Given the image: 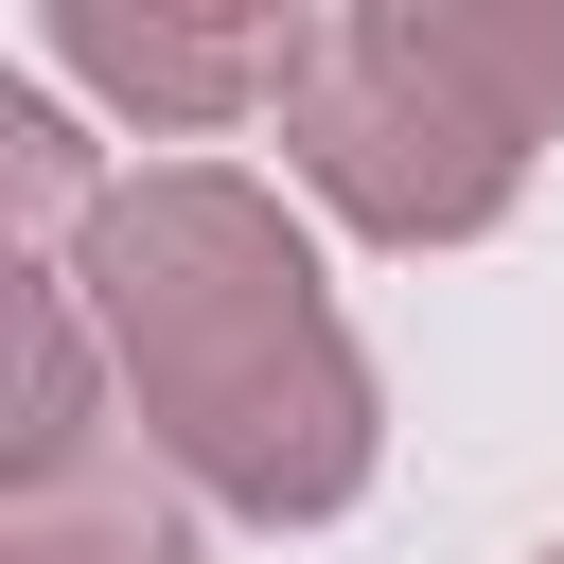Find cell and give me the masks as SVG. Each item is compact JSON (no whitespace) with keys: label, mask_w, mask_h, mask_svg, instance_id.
Here are the masks:
<instances>
[{"label":"cell","mask_w":564,"mask_h":564,"mask_svg":"<svg viewBox=\"0 0 564 564\" xmlns=\"http://www.w3.org/2000/svg\"><path fill=\"white\" fill-rule=\"evenodd\" d=\"M0 564H194V494H176V476H141V458L106 441L88 476L0 494Z\"/></svg>","instance_id":"obj_4"},{"label":"cell","mask_w":564,"mask_h":564,"mask_svg":"<svg viewBox=\"0 0 564 564\" xmlns=\"http://www.w3.org/2000/svg\"><path fill=\"white\" fill-rule=\"evenodd\" d=\"M70 300L123 370V423L159 441L176 494L247 511V529H335L388 458V388L317 282V229L247 176V159H141L88 247Z\"/></svg>","instance_id":"obj_1"},{"label":"cell","mask_w":564,"mask_h":564,"mask_svg":"<svg viewBox=\"0 0 564 564\" xmlns=\"http://www.w3.org/2000/svg\"><path fill=\"white\" fill-rule=\"evenodd\" d=\"M546 141H564V0H335L282 88L300 194L405 264L511 229Z\"/></svg>","instance_id":"obj_2"},{"label":"cell","mask_w":564,"mask_h":564,"mask_svg":"<svg viewBox=\"0 0 564 564\" xmlns=\"http://www.w3.org/2000/svg\"><path fill=\"white\" fill-rule=\"evenodd\" d=\"M300 35L317 18H264V0H53L35 18V70L53 88H88L106 123H141V141H229L247 106H282L300 88Z\"/></svg>","instance_id":"obj_3"},{"label":"cell","mask_w":564,"mask_h":564,"mask_svg":"<svg viewBox=\"0 0 564 564\" xmlns=\"http://www.w3.org/2000/svg\"><path fill=\"white\" fill-rule=\"evenodd\" d=\"M546 564H564V546H546Z\"/></svg>","instance_id":"obj_5"}]
</instances>
